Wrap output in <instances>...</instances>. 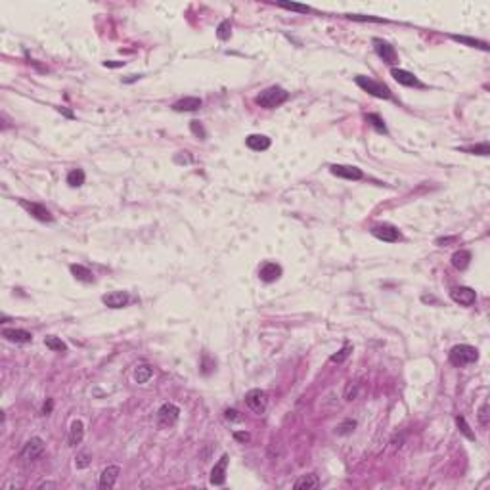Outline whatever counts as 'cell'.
Masks as SVG:
<instances>
[{
    "mask_svg": "<svg viewBox=\"0 0 490 490\" xmlns=\"http://www.w3.org/2000/svg\"><path fill=\"white\" fill-rule=\"evenodd\" d=\"M287 100H289V92L287 90H284L282 87H270L266 90H262L261 94L257 96L255 102L259 103L261 107H264V110H276Z\"/></svg>",
    "mask_w": 490,
    "mask_h": 490,
    "instance_id": "6da1fadb",
    "label": "cell"
},
{
    "mask_svg": "<svg viewBox=\"0 0 490 490\" xmlns=\"http://www.w3.org/2000/svg\"><path fill=\"white\" fill-rule=\"evenodd\" d=\"M479 360V350L471 345H456L448 352V362L456 368H464L467 364H473Z\"/></svg>",
    "mask_w": 490,
    "mask_h": 490,
    "instance_id": "7a4b0ae2",
    "label": "cell"
},
{
    "mask_svg": "<svg viewBox=\"0 0 490 490\" xmlns=\"http://www.w3.org/2000/svg\"><path fill=\"white\" fill-rule=\"evenodd\" d=\"M355 83L360 88H362V90H366L368 94L375 96V98L389 100V98L393 96V94H391V88H389L387 85H383V83H379V80L370 79V77H362V75H358V77H355Z\"/></svg>",
    "mask_w": 490,
    "mask_h": 490,
    "instance_id": "3957f363",
    "label": "cell"
},
{
    "mask_svg": "<svg viewBox=\"0 0 490 490\" xmlns=\"http://www.w3.org/2000/svg\"><path fill=\"white\" fill-rule=\"evenodd\" d=\"M245 404H247V408L253 412V414L261 416V414L266 412V406H268V395H266L262 389H251V391L245 395Z\"/></svg>",
    "mask_w": 490,
    "mask_h": 490,
    "instance_id": "277c9868",
    "label": "cell"
},
{
    "mask_svg": "<svg viewBox=\"0 0 490 490\" xmlns=\"http://www.w3.org/2000/svg\"><path fill=\"white\" fill-rule=\"evenodd\" d=\"M180 418V408L173 402H165L157 410V425L167 429V427H173Z\"/></svg>",
    "mask_w": 490,
    "mask_h": 490,
    "instance_id": "5b68a950",
    "label": "cell"
},
{
    "mask_svg": "<svg viewBox=\"0 0 490 490\" xmlns=\"http://www.w3.org/2000/svg\"><path fill=\"white\" fill-rule=\"evenodd\" d=\"M372 236H375L377 239H381V241H387V243H396V241H400V230L396 228V226H393V224H387V222H383V224H373L372 226Z\"/></svg>",
    "mask_w": 490,
    "mask_h": 490,
    "instance_id": "8992f818",
    "label": "cell"
},
{
    "mask_svg": "<svg viewBox=\"0 0 490 490\" xmlns=\"http://www.w3.org/2000/svg\"><path fill=\"white\" fill-rule=\"evenodd\" d=\"M44 446H46V444H44V441H42L40 437H33V439H29V441L23 444L19 458L23 459V461H35L37 458L42 456Z\"/></svg>",
    "mask_w": 490,
    "mask_h": 490,
    "instance_id": "52a82bcc",
    "label": "cell"
},
{
    "mask_svg": "<svg viewBox=\"0 0 490 490\" xmlns=\"http://www.w3.org/2000/svg\"><path fill=\"white\" fill-rule=\"evenodd\" d=\"M373 48H375V54L379 56L381 60L389 65H396L398 64V54H396L395 46H391L389 42H385L383 39H373Z\"/></svg>",
    "mask_w": 490,
    "mask_h": 490,
    "instance_id": "ba28073f",
    "label": "cell"
},
{
    "mask_svg": "<svg viewBox=\"0 0 490 490\" xmlns=\"http://www.w3.org/2000/svg\"><path fill=\"white\" fill-rule=\"evenodd\" d=\"M17 201H19V205L23 207L25 211L31 214V216H35L37 221H40V222H52V221H54L52 213H50V211H48L44 205L35 203V201H27V199H17Z\"/></svg>",
    "mask_w": 490,
    "mask_h": 490,
    "instance_id": "9c48e42d",
    "label": "cell"
},
{
    "mask_svg": "<svg viewBox=\"0 0 490 490\" xmlns=\"http://www.w3.org/2000/svg\"><path fill=\"white\" fill-rule=\"evenodd\" d=\"M450 297L454 303H458L461 307H471L475 301H477V293L471 287H466V285H459V287H454L450 291Z\"/></svg>",
    "mask_w": 490,
    "mask_h": 490,
    "instance_id": "30bf717a",
    "label": "cell"
},
{
    "mask_svg": "<svg viewBox=\"0 0 490 490\" xmlns=\"http://www.w3.org/2000/svg\"><path fill=\"white\" fill-rule=\"evenodd\" d=\"M333 176H339V178H347V180H362L364 173L358 167L352 165H332L330 167Z\"/></svg>",
    "mask_w": 490,
    "mask_h": 490,
    "instance_id": "8fae6325",
    "label": "cell"
},
{
    "mask_svg": "<svg viewBox=\"0 0 490 490\" xmlns=\"http://www.w3.org/2000/svg\"><path fill=\"white\" fill-rule=\"evenodd\" d=\"M280 276H282V266L278 262L266 261L262 262L261 268H259V278L262 282H266V284H272V282L280 280Z\"/></svg>",
    "mask_w": 490,
    "mask_h": 490,
    "instance_id": "7c38bea8",
    "label": "cell"
},
{
    "mask_svg": "<svg viewBox=\"0 0 490 490\" xmlns=\"http://www.w3.org/2000/svg\"><path fill=\"white\" fill-rule=\"evenodd\" d=\"M391 75H393V79H395L398 85H402V87H418V88L423 87L414 73L406 71V69H400V67H393V69H391Z\"/></svg>",
    "mask_w": 490,
    "mask_h": 490,
    "instance_id": "4fadbf2b",
    "label": "cell"
},
{
    "mask_svg": "<svg viewBox=\"0 0 490 490\" xmlns=\"http://www.w3.org/2000/svg\"><path fill=\"white\" fill-rule=\"evenodd\" d=\"M102 301H103V305L110 307V309H123V307H127L128 305L130 297H128L127 291H111V293H107V295H103Z\"/></svg>",
    "mask_w": 490,
    "mask_h": 490,
    "instance_id": "5bb4252c",
    "label": "cell"
},
{
    "mask_svg": "<svg viewBox=\"0 0 490 490\" xmlns=\"http://www.w3.org/2000/svg\"><path fill=\"white\" fill-rule=\"evenodd\" d=\"M2 337L8 339L10 343H31L33 341V333H29L27 330H16V328H4L2 330Z\"/></svg>",
    "mask_w": 490,
    "mask_h": 490,
    "instance_id": "9a60e30c",
    "label": "cell"
},
{
    "mask_svg": "<svg viewBox=\"0 0 490 490\" xmlns=\"http://www.w3.org/2000/svg\"><path fill=\"white\" fill-rule=\"evenodd\" d=\"M119 473H121V467L119 466H107L100 475V488L102 490H110L115 486V482L119 479Z\"/></svg>",
    "mask_w": 490,
    "mask_h": 490,
    "instance_id": "2e32d148",
    "label": "cell"
},
{
    "mask_svg": "<svg viewBox=\"0 0 490 490\" xmlns=\"http://www.w3.org/2000/svg\"><path fill=\"white\" fill-rule=\"evenodd\" d=\"M226 466H228V456L224 454V456L219 459V464L213 467V471H211V484L221 486V484L226 482Z\"/></svg>",
    "mask_w": 490,
    "mask_h": 490,
    "instance_id": "e0dca14e",
    "label": "cell"
},
{
    "mask_svg": "<svg viewBox=\"0 0 490 490\" xmlns=\"http://www.w3.org/2000/svg\"><path fill=\"white\" fill-rule=\"evenodd\" d=\"M201 98H196V96H186V98H182V100H178V102L173 103V110L174 111H198L199 107H201Z\"/></svg>",
    "mask_w": 490,
    "mask_h": 490,
    "instance_id": "ac0fdd59",
    "label": "cell"
},
{
    "mask_svg": "<svg viewBox=\"0 0 490 490\" xmlns=\"http://www.w3.org/2000/svg\"><path fill=\"white\" fill-rule=\"evenodd\" d=\"M245 144L247 148L253 151H264L270 148V138L264 134H249L245 138Z\"/></svg>",
    "mask_w": 490,
    "mask_h": 490,
    "instance_id": "d6986e66",
    "label": "cell"
},
{
    "mask_svg": "<svg viewBox=\"0 0 490 490\" xmlns=\"http://www.w3.org/2000/svg\"><path fill=\"white\" fill-rule=\"evenodd\" d=\"M85 439V425L80 419H75L71 423V429H69V437H67V444L69 446H77V444L83 443Z\"/></svg>",
    "mask_w": 490,
    "mask_h": 490,
    "instance_id": "ffe728a7",
    "label": "cell"
},
{
    "mask_svg": "<svg viewBox=\"0 0 490 490\" xmlns=\"http://www.w3.org/2000/svg\"><path fill=\"white\" fill-rule=\"evenodd\" d=\"M320 486V479H318V475L314 473H309V475H303V477H299L297 481H295V484H293V488L295 490H314Z\"/></svg>",
    "mask_w": 490,
    "mask_h": 490,
    "instance_id": "44dd1931",
    "label": "cell"
},
{
    "mask_svg": "<svg viewBox=\"0 0 490 490\" xmlns=\"http://www.w3.org/2000/svg\"><path fill=\"white\" fill-rule=\"evenodd\" d=\"M69 270H71L73 276L77 278L79 282H83V284H92V282H94V274H92L87 266H83V264H71Z\"/></svg>",
    "mask_w": 490,
    "mask_h": 490,
    "instance_id": "7402d4cb",
    "label": "cell"
},
{
    "mask_svg": "<svg viewBox=\"0 0 490 490\" xmlns=\"http://www.w3.org/2000/svg\"><path fill=\"white\" fill-rule=\"evenodd\" d=\"M471 262V253L466 251V249H459L456 253L452 255V266L458 270H466Z\"/></svg>",
    "mask_w": 490,
    "mask_h": 490,
    "instance_id": "603a6c76",
    "label": "cell"
},
{
    "mask_svg": "<svg viewBox=\"0 0 490 490\" xmlns=\"http://www.w3.org/2000/svg\"><path fill=\"white\" fill-rule=\"evenodd\" d=\"M151 377H153V368H151V366H148V364H140V366H136V370H134V381H136V383L144 385V383H148Z\"/></svg>",
    "mask_w": 490,
    "mask_h": 490,
    "instance_id": "cb8c5ba5",
    "label": "cell"
},
{
    "mask_svg": "<svg viewBox=\"0 0 490 490\" xmlns=\"http://www.w3.org/2000/svg\"><path fill=\"white\" fill-rule=\"evenodd\" d=\"M85 180H87V174H85L83 169H73V171H69V174H67V184H69L71 188L83 186Z\"/></svg>",
    "mask_w": 490,
    "mask_h": 490,
    "instance_id": "d4e9b609",
    "label": "cell"
},
{
    "mask_svg": "<svg viewBox=\"0 0 490 490\" xmlns=\"http://www.w3.org/2000/svg\"><path fill=\"white\" fill-rule=\"evenodd\" d=\"M44 345H46V348L54 350V352H67V345L60 337H56V335H46L44 337Z\"/></svg>",
    "mask_w": 490,
    "mask_h": 490,
    "instance_id": "484cf974",
    "label": "cell"
},
{
    "mask_svg": "<svg viewBox=\"0 0 490 490\" xmlns=\"http://www.w3.org/2000/svg\"><path fill=\"white\" fill-rule=\"evenodd\" d=\"M459 151H466L471 155H490V146L488 142L477 144V146H467V148H458Z\"/></svg>",
    "mask_w": 490,
    "mask_h": 490,
    "instance_id": "4316f807",
    "label": "cell"
},
{
    "mask_svg": "<svg viewBox=\"0 0 490 490\" xmlns=\"http://www.w3.org/2000/svg\"><path fill=\"white\" fill-rule=\"evenodd\" d=\"M452 39L461 42V44H467L471 48H481V50H488V44L484 40H477V39H469V37H459V35H452Z\"/></svg>",
    "mask_w": 490,
    "mask_h": 490,
    "instance_id": "83f0119b",
    "label": "cell"
},
{
    "mask_svg": "<svg viewBox=\"0 0 490 490\" xmlns=\"http://www.w3.org/2000/svg\"><path fill=\"white\" fill-rule=\"evenodd\" d=\"M366 121L372 125L377 132H383V134H387V127H385V121L377 115V113H370V115H366Z\"/></svg>",
    "mask_w": 490,
    "mask_h": 490,
    "instance_id": "f1b7e54d",
    "label": "cell"
},
{
    "mask_svg": "<svg viewBox=\"0 0 490 490\" xmlns=\"http://www.w3.org/2000/svg\"><path fill=\"white\" fill-rule=\"evenodd\" d=\"M278 6H280V8L289 10V12H299V14H309V12H312V8H310V6L297 4V2H278Z\"/></svg>",
    "mask_w": 490,
    "mask_h": 490,
    "instance_id": "f546056e",
    "label": "cell"
},
{
    "mask_svg": "<svg viewBox=\"0 0 490 490\" xmlns=\"http://www.w3.org/2000/svg\"><path fill=\"white\" fill-rule=\"evenodd\" d=\"M350 352H352V345H348V343H347V345H343V348H341L337 355H332V356H330V362H333V364L345 362Z\"/></svg>",
    "mask_w": 490,
    "mask_h": 490,
    "instance_id": "4dcf8cb0",
    "label": "cell"
},
{
    "mask_svg": "<svg viewBox=\"0 0 490 490\" xmlns=\"http://www.w3.org/2000/svg\"><path fill=\"white\" fill-rule=\"evenodd\" d=\"M230 35H232V23H230V19H224V21H221L219 29H216V37L221 40H228Z\"/></svg>",
    "mask_w": 490,
    "mask_h": 490,
    "instance_id": "1f68e13d",
    "label": "cell"
},
{
    "mask_svg": "<svg viewBox=\"0 0 490 490\" xmlns=\"http://www.w3.org/2000/svg\"><path fill=\"white\" fill-rule=\"evenodd\" d=\"M355 427H356L355 419H345L343 423L337 425V435H350V433L355 431Z\"/></svg>",
    "mask_w": 490,
    "mask_h": 490,
    "instance_id": "d6a6232c",
    "label": "cell"
},
{
    "mask_svg": "<svg viewBox=\"0 0 490 490\" xmlns=\"http://www.w3.org/2000/svg\"><path fill=\"white\" fill-rule=\"evenodd\" d=\"M456 423H458V427H459V431L464 433V435L469 439V441H475V435L471 433V429H469V425H467V421H466V418H461V416H458L456 418Z\"/></svg>",
    "mask_w": 490,
    "mask_h": 490,
    "instance_id": "836d02e7",
    "label": "cell"
},
{
    "mask_svg": "<svg viewBox=\"0 0 490 490\" xmlns=\"http://www.w3.org/2000/svg\"><path fill=\"white\" fill-rule=\"evenodd\" d=\"M190 128H192V132L198 136L199 140H205V138H207L205 128H203V125H201L199 121H190Z\"/></svg>",
    "mask_w": 490,
    "mask_h": 490,
    "instance_id": "e575fe53",
    "label": "cell"
},
{
    "mask_svg": "<svg viewBox=\"0 0 490 490\" xmlns=\"http://www.w3.org/2000/svg\"><path fill=\"white\" fill-rule=\"evenodd\" d=\"M75 466L79 467V469H85V467L90 466V454H88V452H80L79 456H77V459H75Z\"/></svg>",
    "mask_w": 490,
    "mask_h": 490,
    "instance_id": "d590c367",
    "label": "cell"
},
{
    "mask_svg": "<svg viewBox=\"0 0 490 490\" xmlns=\"http://www.w3.org/2000/svg\"><path fill=\"white\" fill-rule=\"evenodd\" d=\"M479 423L482 427H488V402H484L479 408Z\"/></svg>",
    "mask_w": 490,
    "mask_h": 490,
    "instance_id": "8d00e7d4",
    "label": "cell"
},
{
    "mask_svg": "<svg viewBox=\"0 0 490 490\" xmlns=\"http://www.w3.org/2000/svg\"><path fill=\"white\" fill-rule=\"evenodd\" d=\"M356 393H358V383H355V389H352V385H348L345 398H347V400H352V398L356 396Z\"/></svg>",
    "mask_w": 490,
    "mask_h": 490,
    "instance_id": "74e56055",
    "label": "cell"
},
{
    "mask_svg": "<svg viewBox=\"0 0 490 490\" xmlns=\"http://www.w3.org/2000/svg\"><path fill=\"white\" fill-rule=\"evenodd\" d=\"M456 239H458V237H456V236H450V237H439V239H437V245H446V243H454V241H456Z\"/></svg>",
    "mask_w": 490,
    "mask_h": 490,
    "instance_id": "f35d334b",
    "label": "cell"
},
{
    "mask_svg": "<svg viewBox=\"0 0 490 490\" xmlns=\"http://www.w3.org/2000/svg\"><path fill=\"white\" fill-rule=\"evenodd\" d=\"M234 439L239 441V443H247V441H249V433H239V431H237V433H234Z\"/></svg>",
    "mask_w": 490,
    "mask_h": 490,
    "instance_id": "ab89813d",
    "label": "cell"
},
{
    "mask_svg": "<svg viewBox=\"0 0 490 490\" xmlns=\"http://www.w3.org/2000/svg\"><path fill=\"white\" fill-rule=\"evenodd\" d=\"M52 408H54V402H52V400H48V402L42 406V414H44V416H50Z\"/></svg>",
    "mask_w": 490,
    "mask_h": 490,
    "instance_id": "60d3db41",
    "label": "cell"
},
{
    "mask_svg": "<svg viewBox=\"0 0 490 490\" xmlns=\"http://www.w3.org/2000/svg\"><path fill=\"white\" fill-rule=\"evenodd\" d=\"M226 419H239V416H237V412L236 410H226Z\"/></svg>",
    "mask_w": 490,
    "mask_h": 490,
    "instance_id": "b9f144b4",
    "label": "cell"
},
{
    "mask_svg": "<svg viewBox=\"0 0 490 490\" xmlns=\"http://www.w3.org/2000/svg\"><path fill=\"white\" fill-rule=\"evenodd\" d=\"M105 67H123L125 65V62H105Z\"/></svg>",
    "mask_w": 490,
    "mask_h": 490,
    "instance_id": "7bdbcfd3",
    "label": "cell"
}]
</instances>
